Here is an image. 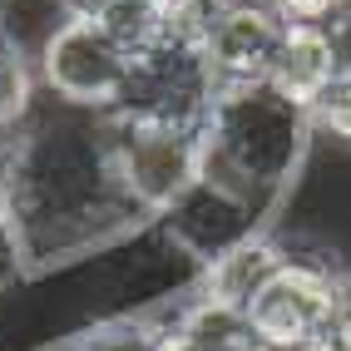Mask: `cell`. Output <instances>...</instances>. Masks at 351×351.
Returning a JSON list of instances; mask_svg holds the SVG:
<instances>
[{"label": "cell", "mask_w": 351, "mask_h": 351, "mask_svg": "<svg viewBox=\"0 0 351 351\" xmlns=\"http://www.w3.org/2000/svg\"><path fill=\"white\" fill-rule=\"evenodd\" d=\"M0 169L35 272L95 257L144 228V213L124 198L114 173L104 114L69 109L45 89L30 119L0 134Z\"/></svg>", "instance_id": "obj_1"}, {"label": "cell", "mask_w": 351, "mask_h": 351, "mask_svg": "<svg viewBox=\"0 0 351 351\" xmlns=\"http://www.w3.org/2000/svg\"><path fill=\"white\" fill-rule=\"evenodd\" d=\"M317 144L307 104L282 95L272 80L223 84L203 124V178L247 198L257 213L282 198L307 169Z\"/></svg>", "instance_id": "obj_2"}, {"label": "cell", "mask_w": 351, "mask_h": 351, "mask_svg": "<svg viewBox=\"0 0 351 351\" xmlns=\"http://www.w3.org/2000/svg\"><path fill=\"white\" fill-rule=\"evenodd\" d=\"M351 297V267L332 247H292L277 277L252 297L247 332L267 351H302Z\"/></svg>", "instance_id": "obj_3"}, {"label": "cell", "mask_w": 351, "mask_h": 351, "mask_svg": "<svg viewBox=\"0 0 351 351\" xmlns=\"http://www.w3.org/2000/svg\"><path fill=\"white\" fill-rule=\"evenodd\" d=\"M218 75L203 55V40H154L134 55L124 95L109 114L119 119H144V124H169V129H198L208 124L218 99Z\"/></svg>", "instance_id": "obj_4"}, {"label": "cell", "mask_w": 351, "mask_h": 351, "mask_svg": "<svg viewBox=\"0 0 351 351\" xmlns=\"http://www.w3.org/2000/svg\"><path fill=\"white\" fill-rule=\"evenodd\" d=\"M104 129H109V158L119 173V189L144 213V223L163 218L203 178L198 129H169V124L119 119V114H104Z\"/></svg>", "instance_id": "obj_5"}, {"label": "cell", "mask_w": 351, "mask_h": 351, "mask_svg": "<svg viewBox=\"0 0 351 351\" xmlns=\"http://www.w3.org/2000/svg\"><path fill=\"white\" fill-rule=\"evenodd\" d=\"M129 64H134V50L104 20H64L35 55L45 95L89 114H109L119 104Z\"/></svg>", "instance_id": "obj_6"}, {"label": "cell", "mask_w": 351, "mask_h": 351, "mask_svg": "<svg viewBox=\"0 0 351 351\" xmlns=\"http://www.w3.org/2000/svg\"><path fill=\"white\" fill-rule=\"evenodd\" d=\"M287 20L277 15L272 0H238L223 5L203 30V55L213 64L218 84H247V80H267L277 45H282Z\"/></svg>", "instance_id": "obj_7"}, {"label": "cell", "mask_w": 351, "mask_h": 351, "mask_svg": "<svg viewBox=\"0 0 351 351\" xmlns=\"http://www.w3.org/2000/svg\"><path fill=\"white\" fill-rule=\"evenodd\" d=\"M282 263H287V243L277 238V232L257 228V232H247V238H238L232 247H223L218 257H208V263L198 267V277H193V292L247 317L252 297L272 282Z\"/></svg>", "instance_id": "obj_8"}, {"label": "cell", "mask_w": 351, "mask_h": 351, "mask_svg": "<svg viewBox=\"0 0 351 351\" xmlns=\"http://www.w3.org/2000/svg\"><path fill=\"white\" fill-rule=\"evenodd\" d=\"M341 64H346L341 45H337V35L326 25H287L267 80L282 89V95H292L297 104H312L322 89L337 80Z\"/></svg>", "instance_id": "obj_9"}, {"label": "cell", "mask_w": 351, "mask_h": 351, "mask_svg": "<svg viewBox=\"0 0 351 351\" xmlns=\"http://www.w3.org/2000/svg\"><path fill=\"white\" fill-rule=\"evenodd\" d=\"M169 317L163 307H144V312H109L95 317L89 326H80L60 351H158V337Z\"/></svg>", "instance_id": "obj_10"}, {"label": "cell", "mask_w": 351, "mask_h": 351, "mask_svg": "<svg viewBox=\"0 0 351 351\" xmlns=\"http://www.w3.org/2000/svg\"><path fill=\"white\" fill-rule=\"evenodd\" d=\"M35 104H40V69H35V55L0 30V134L15 129V124H25Z\"/></svg>", "instance_id": "obj_11"}, {"label": "cell", "mask_w": 351, "mask_h": 351, "mask_svg": "<svg viewBox=\"0 0 351 351\" xmlns=\"http://www.w3.org/2000/svg\"><path fill=\"white\" fill-rule=\"evenodd\" d=\"M307 114H312L317 138H337V144H351V64L337 69V80L307 104Z\"/></svg>", "instance_id": "obj_12"}, {"label": "cell", "mask_w": 351, "mask_h": 351, "mask_svg": "<svg viewBox=\"0 0 351 351\" xmlns=\"http://www.w3.org/2000/svg\"><path fill=\"white\" fill-rule=\"evenodd\" d=\"M272 5H277V15H282L287 25H326L341 0H272Z\"/></svg>", "instance_id": "obj_13"}, {"label": "cell", "mask_w": 351, "mask_h": 351, "mask_svg": "<svg viewBox=\"0 0 351 351\" xmlns=\"http://www.w3.org/2000/svg\"><path fill=\"white\" fill-rule=\"evenodd\" d=\"M302 351H351V297L337 307V317L322 326V332L302 346Z\"/></svg>", "instance_id": "obj_14"}, {"label": "cell", "mask_w": 351, "mask_h": 351, "mask_svg": "<svg viewBox=\"0 0 351 351\" xmlns=\"http://www.w3.org/2000/svg\"><path fill=\"white\" fill-rule=\"evenodd\" d=\"M158 351H208V346H203L198 337H189V332L169 317V326H163V337H158Z\"/></svg>", "instance_id": "obj_15"}, {"label": "cell", "mask_w": 351, "mask_h": 351, "mask_svg": "<svg viewBox=\"0 0 351 351\" xmlns=\"http://www.w3.org/2000/svg\"><path fill=\"white\" fill-rule=\"evenodd\" d=\"M232 351H267V346H257V341L247 337V341H238V346H232Z\"/></svg>", "instance_id": "obj_16"}, {"label": "cell", "mask_w": 351, "mask_h": 351, "mask_svg": "<svg viewBox=\"0 0 351 351\" xmlns=\"http://www.w3.org/2000/svg\"><path fill=\"white\" fill-rule=\"evenodd\" d=\"M0 30H5V25H0Z\"/></svg>", "instance_id": "obj_17"}]
</instances>
